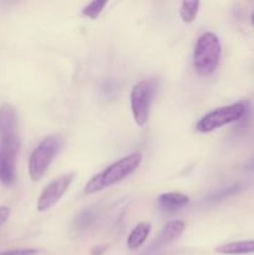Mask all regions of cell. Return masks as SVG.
I'll list each match as a JSON object with an SVG mask.
<instances>
[{"label": "cell", "mask_w": 254, "mask_h": 255, "mask_svg": "<svg viewBox=\"0 0 254 255\" xmlns=\"http://www.w3.org/2000/svg\"><path fill=\"white\" fill-rule=\"evenodd\" d=\"M239 188H241V186H239V184H236V186H232V187H229V188L222 189V191H219L218 193H216V194H213L212 197H209L208 201H212V202L221 201V199H224L226 197H229V196H232V194L236 193V192H238Z\"/></svg>", "instance_id": "obj_17"}, {"label": "cell", "mask_w": 254, "mask_h": 255, "mask_svg": "<svg viewBox=\"0 0 254 255\" xmlns=\"http://www.w3.org/2000/svg\"><path fill=\"white\" fill-rule=\"evenodd\" d=\"M105 249H106V247H96V248L92 249L91 253L92 255H100L102 252H105Z\"/></svg>", "instance_id": "obj_20"}, {"label": "cell", "mask_w": 254, "mask_h": 255, "mask_svg": "<svg viewBox=\"0 0 254 255\" xmlns=\"http://www.w3.org/2000/svg\"><path fill=\"white\" fill-rule=\"evenodd\" d=\"M222 45L218 36L213 32H204L198 37L194 46V70L201 76H211L221 61Z\"/></svg>", "instance_id": "obj_1"}, {"label": "cell", "mask_w": 254, "mask_h": 255, "mask_svg": "<svg viewBox=\"0 0 254 255\" xmlns=\"http://www.w3.org/2000/svg\"><path fill=\"white\" fill-rule=\"evenodd\" d=\"M74 177L75 173H66L55 178L52 182H50L45 187L44 191L41 192L39 199H37V211L45 212L51 209L62 198V196L66 193Z\"/></svg>", "instance_id": "obj_7"}, {"label": "cell", "mask_w": 254, "mask_h": 255, "mask_svg": "<svg viewBox=\"0 0 254 255\" xmlns=\"http://www.w3.org/2000/svg\"><path fill=\"white\" fill-rule=\"evenodd\" d=\"M141 163L142 154L139 152L128 154V156L124 157V158L119 159L117 162L112 163L104 172L99 173L104 188L114 186L117 182L122 181L124 178L128 177L129 174H132L138 168Z\"/></svg>", "instance_id": "obj_6"}, {"label": "cell", "mask_w": 254, "mask_h": 255, "mask_svg": "<svg viewBox=\"0 0 254 255\" xmlns=\"http://www.w3.org/2000/svg\"><path fill=\"white\" fill-rule=\"evenodd\" d=\"M106 0H95V1L90 2L87 6L84 7L82 14H84L85 16L90 17V19H96V17L101 14V11L104 10V7L106 6Z\"/></svg>", "instance_id": "obj_15"}, {"label": "cell", "mask_w": 254, "mask_h": 255, "mask_svg": "<svg viewBox=\"0 0 254 255\" xmlns=\"http://www.w3.org/2000/svg\"><path fill=\"white\" fill-rule=\"evenodd\" d=\"M199 9V1L198 0H186L182 2L181 6V14L182 20L184 22H192L197 16V12Z\"/></svg>", "instance_id": "obj_14"}, {"label": "cell", "mask_w": 254, "mask_h": 255, "mask_svg": "<svg viewBox=\"0 0 254 255\" xmlns=\"http://www.w3.org/2000/svg\"><path fill=\"white\" fill-rule=\"evenodd\" d=\"M248 102H236V104L228 105V106L218 107L213 111L204 115L197 124V131L202 133H208L214 131L224 125L232 124V122L239 121L246 115L247 110L249 109Z\"/></svg>", "instance_id": "obj_4"}, {"label": "cell", "mask_w": 254, "mask_h": 255, "mask_svg": "<svg viewBox=\"0 0 254 255\" xmlns=\"http://www.w3.org/2000/svg\"><path fill=\"white\" fill-rule=\"evenodd\" d=\"M189 203L188 196L177 192H169V193H163L157 199L158 208L164 213H176L181 211L182 208Z\"/></svg>", "instance_id": "obj_9"}, {"label": "cell", "mask_w": 254, "mask_h": 255, "mask_svg": "<svg viewBox=\"0 0 254 255\" xmlns=\"http://www.w3.org/2000/svg\"><path fill=\"white\" fill-rule=\"evenodd\" d=\"M102 189H104V186H102L101 179H100V174H95V176L87 182L86 186H85L84 193L94 194V193H97V192L102 191Z\"/></svg>", "instance_id": "obj_16"}, {"label": "cell", "mask_w": 254, "mask_h": 255, "mask_svg": "<svg viewBox=\"0 0 254 255\" xmlns=\"http://www.w3.org/2000/svg\"><path fill=\"white\" fill-rule=\"evenodd\" d=\"M246 169L248 172H254V157L246 164Z\"/></svg>", "instance_id": "obj_21"}, {"label": "cell", "mask_w": 254, "mask_h": 255, "mask_svg": "<svg viewBox=\"0 0 254 255\" xmlns=\"http://www.w3.org/2000/svg\"><path fill=\"white\" fill-rule=\"evenodd\" d=\"M61 146L62 138L57 134H51L40 142L29 159V174L32 181L37 182L44 177Z\"/></svg>", "instance_id": "obj_3"}, {"label": "cell", "mask_w": 254, "mask_h": 255, "mask_svg": "<svg viewBox=\"0 0 254 255\" xmlns=\"http://www.w3.org/2000/svg\"><path fill=\"white\" fill-rule=\"evenodd\" d=\"M0 143L6 161L10 166L16 168V156L20 147L19 127L16 110L10 104L0 106Z\"/></svg>", "instance_id": "obj_2"}, {"label": "cell", "mask_w": 254, "mask_h": 255, "mask_svg": "<svg viewBox=\"0 0 254 255\" xmlns=\"http://www.w3.org/2000/svg\"><path fill=\"white\" fill-rule=\"evenodd\" d=\"M95 221H96V213L92 209H85L75 218L72 227L76 232H84L90 228Z\"/></svg>", "instance_id": "obj_13"}, {"label": "cell", "mask_w": 254, "mask_h": 255, "mask_svg": "<svg viewBox=\"0 0 254 255\" xmlns=\"http://www.w3.org/2000/svg\"><path fill=\"white\" fill-rule=\"evenodd\" d=\"M15 178H16V168L10 166L0 148V182L6 186H11L15 182Z\"/></svg>", "instance_id": "obj_12"}, {"label": "cell", "mask_w": 254, "mask_h": 255, "mask_svg": "<svg viewBox=\"0 0 254 255\" xmlns=\"http://www.w3.org/2000/svg\"><path fill=\"white\" fill-rule=\"evenodd\" d=\"M252 21H253V24H254V14H253V16H252Z\"/></svg>", "instance_id": "obj_22"}, {"label": "cell", "mask_w": 254, "mask_h": 255, "mask_svg": "<svg viewBox=\"0 0 254 255\" xmlns=\"http://www.w3.org/2000/svg\"><path fill=\"white\" fill-rule=\"evenodd\" d=\"M184 227L186 226H184V223L182 221H172L169 223H167V226L164 227L163 231L161 232L159 237L156 239V242L152 244L149 249L151 251H158V249L173 243L174 241H177L182 236V233L184 231Z\"/></svg>", "instance_id": "obj_8"}, {"label": "cell", "mask_w": 254, "mask_h": 255, "mask_svg": "<svg viewBox=\"0 0 254 255\" xmlns=\"http://www.w3.org/2000/svg\"><path fill=\"white\" fill-rule=\"evenodd\" d=\"M149 232H151V224L147 223V222L139 223L129 234L128 239H127V247L129 249L139 248L146 242Z\"/></svg>", "instance_id": "obj_11"}, {"label": "cell", "mask_w": 254, "mask_h": 255, "mask_svg": "<svg viewBox=\"0 0 254 255\" xmlns=\"http://www.w3.org/2000/svg\"><path fill=\"white\" fill-rule=\"evenodd\" d=\"M216 252L219 254L227 255H242L254 253V239L251 241H238L231 242V243L222 244L217 247Z\"/></svg>", "instance_id": "obj_10"}, {"label": "cell", "mask_w": 254, "mask_h": 255, "mask_svg": "<svg viewBox=\"0 0 254 255\" xmlns=\"http://www.w3.org/2000/svg\"><path fill=\"white\" fill-rule=\"evenodd\" d=\"M157 91L156 79L141 80L131 92V110L138 126H144L148 121L149 107Z\"/></svg>", "instance_id": "obj_5"}, {"label": "cell", "mask_w": 254, "mask_h": 255, "mask_svg": "<svg viewBox=\"0 0 254 255\" xmlns=\"http://www.w3.org/2000/svg\"><path fill=\"white\" fill-rule=\"evenodd\" d=\"M36 253V249H12V251L0 253V255H35Z\"/></svg>", "instance_id": "obj_18"}, {"label": "cell", "mask_w": 254, "mask_h": 255, "mask_svg": "<svg viewBox=\"0 0 254 255\" xmlns=\"http://www.w3.org/2000/svg\"><path fill=\"white\" fill-rule=\"evenodd\" d=\"M10 217L9 207H0V227L4 226Z\"/></svg>", "instance_id": "obj_19"}]
</instances>
